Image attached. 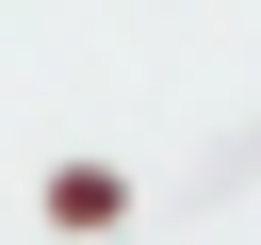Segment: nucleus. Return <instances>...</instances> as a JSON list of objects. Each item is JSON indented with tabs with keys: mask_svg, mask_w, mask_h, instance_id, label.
Instances as JSON below:
<instances>
[{
	"mask_svg": "<svg viewBox=\"0 0 261 245\" xmlns=\"http://www.w3.org/2000/svg\"><path fill=\"white\" fill-rule=\"evenodd\" d=\"M130 229V163H49V245H98Z\"/></svg>",
	"mask_w": 261,
	"mask_h": 245,
	"instance_id": "obj_1",
	"label": "nucleus"
}]
</instances>
